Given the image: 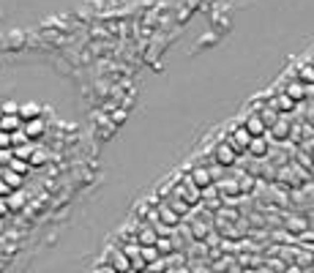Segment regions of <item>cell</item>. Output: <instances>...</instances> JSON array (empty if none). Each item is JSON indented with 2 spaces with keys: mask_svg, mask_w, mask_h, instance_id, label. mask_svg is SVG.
Segmentation results:
<instances>
[{
  "mask_svg": "<svg viewBox=\"0 0 314 273\" xmlns=\"http://www.w3.org/2000/svg\"><path fill=\"white\" fill-rule=\"evenodd\" d=\"M112 121H115V123H123V121H126V110H123V106L112 112Z\"/></svg>",
  "mask_w": 314,
  "mask_h": 273,
  "instance_id": "33",
  "label": "cell"
},
{
  "mask_svg": "<svg viewBox=\"0 0 314 273\" xmlns=\"http://www.w3.org/2000/svg\"><path fill=\"white\" fill-rule=\"evenodd\" d=\"M298 82H303L306 88H311L314 85V63H303V66H298Z\"/></svg>",
  "mask_w": 314,
  "mask_h": 273,
  "instance_id": "16",
  "label": "cell"
},
{
  "mask_svg": "<svg viewBox=\"0 0 314 273\" xmlns=\"http://www.w3.org/2000/svg\"><path fill=\"white\" fill-rule=\"evenodd\" d=\"M259 118H263V121H265V126H268V131L273 129V126H276L279 121H282V112H279L276 110V106H273V104H265V106H259Z\"/></svg>",
  "mask_w": 314,
  "mask_h": 273,
  "instance_id": "10",
  "label": "cell"
},
{
  "mask_svg": "<svg viewBox=\"0 0 314 273\" xmlns=\"http://www.w3.org/2000/svg\"><path fill=\"white\" fill-rule=\"evenodd\" d=\"M142 259L148 265H153V262H159V259H162V254H159L156 246H142Z\"/></svg>",
  "mask_w": 314,
  "mask_h": 273,
  "instance_id": "22",
  "label": "cell"
},
{
  "mask_svg": "<svg viewBox=\"0 0 314 273\" xmlns=\"http://www.w3.org/2000/svg\"><path fill=\"white\" fill-rule=\"evenodd\" d=\"M14 142H11V134L9 131H0V150H11Z\"/></svg>",
  "mask_w": 314,
  "mask_h": 273,
  "instance_id": "27",
  "label": "cell"
},
{
  "mask_svg": "<svg viewBox=\"0 0 314 273\" xmlns=\"http://www.w3.org/2000/svg\"><path fill=\"white\" fill-rule=\"evenodd\" d=\"M6 202H9V208H11V210H22L28 199H25V194H22V191H14L11 197H6Z\"/></svg>",
  "mask_w": 314,
  "mask_h": 273,
  "instance_id": "21",
  "label": "cell"
},
{
  "mask_svg": "<svg viewBox=\"0 0 314 273\" xmlns=\"http://www.w3.org/2000/svg\"><path fill=\"white\" fill-rule=\"evenodd\" d=\"M271 104L276 106V110L282 112V115H287V112L295 110V101H292V98L287 96V93H279V96H273V98H271Z\"/></svg>",
  "mask_w": 314,
  "mask_h": 273,
  "instance_id": "14",
  "label": "cell"
},
{
  "mask_svg": "<svg viewBox=\"0 0 314 273\" xmlns=\"http://www.w3.org/2000/svg\"><path fill=\"white\" fill-rule=\"evenodd\" d=\"M38 104H25V106H19V118H22V123H28V121H36V118H41L38 115Z\"/></svg>",
  "mask_w": 314,
  "mask_h": 273,
  "instance_id": "19",
  "label": "cell"
},
{
  "mask_svg": "<svg viewBox=\"0 0 314 273\" xmlns=\"http://www.w3.org/2000/svg\"><path fill=\"white\" fill-rule=\"evenodd\" d=\"M159 232H156V227H153L150 222H139L137 224V232H134V241L139 243V246H156L159 243Z\"/></svg>",
  "mask_w": 314,
  "mask_h": 273,
  "instance_id": "4",
  "label": "cell"
},
{
  "mask_svg": "<svg viewBox=\"0 0 314 273\" xmlns=\"http://www.w3.org/2000/svg\"><path fill=\"white\" fill-rule=\"evenodd\" d=\"M0 106H3L6 115H19V106H17L14 101H6V104H0Z\"/></svg>",
  "mask_w": 314,
  "mask_h": 273,
  "instance_id": "29",
  "label": "cell"
},
{
  "mask_svg": "<svg viewBox=\"0 0 314 273\" xmlns=\"http://www.w3.org/2000/svg\"><path fill=\"white\" fill-rule=\"evenodd\" d=\"M167 205H170V208L175 210L180 219H183V216H189V213H191V205H189V202H183L180 197H167Z\"/></svg>",
  "mask_w": 314,
  "mask_h": 273,
  "instance_id": "17",
  "label": "cell"
},
{
  "mask_svg": "<svg viewBox=\"0 0 314 273\" xmlns=\"http://www.w3.org/2000/svg\"><path fill=\"white\" fill-rule=\"evenodd\" d=\"M284 227L292 232V235H303L306 230H309V222H306L303 216H287L284 219Z\"/></svg>",
  "mask_w": 314,
  "mask_h": 273,
  "instance_id": "11",
  "label": "cell"
},
{
  "mask_svg": "<svg viewBox=\"0 0 314 273\" xmlns=\"http://www.w3.org/2000/svg\"><path fill=\"white\" fill-rule=\"evenodd\" d=\"M249 156H251V158H265V156H268V137H257V139H251V145H249Z\"/></svg>",
  "mask_w": 314,
  "mask_h": 273,
  "instance_id": "13",
  "label": "cell"
},
{
  "mask_svg": "<svg viewBox=\"0 0 314 273\" xmlns=\"http://www.w3.org/2000/svg\"><path fill=\"white\" fill-rule=\"evenodd\" d=\"M9 170H14V172H19V175H25V172L30 170V161H19V158L14 156V161H11V167Z\"/></svg>",
  "mask_w": 314,
  "mask_h": 273,
  "instance_id": "26",
  "label": "cell"
},
{
  "mask_svg": "<svg viewBox=\"0 0 314 273\" xmlns=\"http://www.w3.org/2000/svg\"><path fill=\"white\" fill-rule=\"evenodd\" d=\"M156 249H159V254H172L175 251V241L172 238H159V243H156Z\"/></svg>",
  "mask_w": 314,
  "mask_h": 273,
  "instance_id": "23",
  "label": "cell"
},
{
  "mask_svg": "<svg viewBox=\"0 0 314 273\" xmlns=\"http://www.w3.org/2000/svg\"><path fill=\"white\" fill-rule=\"evenodd\" d=\"M235 178H238V186H240V194H249V191L257 186L254 175H249V172H238Z\"/></svg>",
  "mask_w": 314,
  "mask_h": 273,
  "instance_id": "18",
  "label": "cell"
},
{
  "mask_svg": "<svg viewBox=\"0 0 314 273\" xmlns=\"http://www.w3.org/2000/svg\"><path fill=\"white\" fill-rule=\"evenodd\" d=\"M284 93H287V96H290L295 104H300V101H306V96H309V88H306L303 82H298V79H292V82L284 88Z\"/></svg>",
  "mask_w": 314,
  "mask_h": 273,
  "instance_id": "9",
  "label": "cell"
},
{
  "mask_svg": "<svg viewBox=\"0 0 314 273\" xmlns=\"http://www.w3.org/2000/svg\"><path fill=\"white\" fill-rule=\"evenodd\" d=\"M3 181H6V183H9V186H11V189H14V191H17V189H19V186H22V183H25V178H22V175H19V172H14V170H3Z\"/></svg>",
  "mask_w": 314,
  "mask_h": 273,
  "instance_id": "20",
  "label": "cell"
},
{
  "mask_svg": "<svg viewBox=\"0 0 314 273\" xmlns=\"http://www.w3.org/2000/svg\"><path fill=\"white\" fill-rule=\"evenodd\" d=\"M3 115H6V112H3V106H0V121H3Z\"/></svg>",
  "mask_w": 314,
  "mask_h": 273,
  "instance_id": "34",
  "label": "cell"
},
{
  "mask_svg": "<svg viewBox=\"0 0 314 273\" xmlns=\"http://www.w3.org/2000/svg\"><path fill=\"white\" fill-rule=\"evenodd\" d=\"M44 161H46V153H44V150H36V153H33L30 164H44Z\"/></svg>",
  "mask_w": 314,
  "mask_h": 273,
  "instance_id": "31",
  "label": "cell"
},
{
  "mask_svg": "<svg viewBox=\"0 0 314 273\" xmlns=\"http://www.w3.org/2000/svg\"><path fill=\"white\" fill-rule=\"evenodd\" d=\"M268 137H273L276 142H284V139H290V137H292V123L282 115V121H279V123L268 131Z\"/></svg>",
  "mask_w": 314,
  "mask_h": 273,
  "instance_id": "8",
  "label": "cell"
},
{
  "mask_svg": "<svg viewBox=\"0 0 314 273\" xmlns=\"http://www.w3.org/2000/svg\"><path fill=\"white\" fill-rule=\"evenodd\" d=\"M243 126L249 129V134L251 137H268V126H265V121L259 118V112H251V115H246V121H243Z\"/></svg>",
  "mask_w": 314,
  "mask_h": 273,
  "instance_id": "6",
  "label": "cell"
},
{
  "mask_svg": "<svg viewBox=\"0 0 314 273\" xmlns=\"http://www.w3.org/2000/svg\"><path fill=\"white\" fill-rule=\"evenodd\" d=\"M11 194H14V189H11V186L3 181V175H0V197H11Z\"/></svg>",
  "mask_w": 314,
  "mask_h": 273,
  "instance_id": "30",
  "label": "cell"
},
{
  "mask_svg": "<svg viewBox=\"0 0 314 273\" xmlns=\"http://www.w3.org/2000/svg\"><path fill=\"white\" fill-rule=\"evenodd\" d=\"M22 131L28 134L30 139H38V137H44V131H46V123H44V118H36V121H28L22 126Z\"/></svg>",
  "mask_w": 314,
  "mask_h": 273,
  "instance_id": "12",
  "label": "cell"
},
{
  "mask_svg": "<svg viewBox=\"0 0 314 273\" xmlns=\"http://www.w3.org/2000/svg\"><path fill=\"white\" fill-rule=\"evenodd\" d=\"M224 139H227V142H230L238 153H249V145H251V139H254V137H251V134H249V129H246V126L240 123V126H235V129H232Z\"/></svg>",
  "mask_w": 314,
  "mask_h": 273,
  "instance_id": "3",
  "label": "cell"
},
{
  "mask_svg": "<svg viewBox=\"0 0 314 273\" xmlns=\"http://www.w3.org/2000/svg\"><path fill=\"white\" fill-rule=\"evenodd\" d=\"M107 265H110L115 273H131V270H134V268H131V262H129V257H126L120 249H115V246L110 249V262H107Z\"/></svg>",
  "mask_w": 314,
  "mask_h": 273,
  "instance_id": "5",
  "label": "cell"
},
{
  "mask_svg": "<svg viewBox=\"0 0 314 273\" xmlns=\"http://www.w3.org/2000/svg\"><path fill=\"white\" fill-rule=\"evenodd\" d=\"M156 210H159V219H162L167 227H172V230H178V227H180V216L170 208V205H167V199H162V202L156 205Z\"/></svg>",
  "mask_w": 314,
  "mask_h": 273,
  "instance_id": "7",
  "label": "cell"
},
{
  "mask_svg": "<svg viewBox=\"0 0 314 273\" xmlns=\"http://www.w3.org/2000/svg\"><path fill=\"white\" fill-rule=\"evenodd\" d=\"M33 153H36V148H30V145H22V148H14V156L19 158V161H30Z\"/></svg>",
  "mask_w": 314,
  "mask_h": 273,
  "instance_id": "24",
  "label": "cell"
},
{
  "mask_svg": "<svg viewBox=\"0 0 314 273\" xmlns=\"http://www.w3.org/2000/svg\"><path fill=\"white\" fill-rule=\"evenodd\" d=\"M11 213V208H9V202H6V197H0V219H6Z\"/></svg>",
  "mask_w": 314,
  "mask_h": 273,
  "instance_id": "32",
  "label": "cell"
},
{
  "mask_svg": "<svg viewBox=\"0 0 314 273\" xmlns=\"http://www.w3.org/2000/svg\"><path fill=\"white\" fill-rule=\"evenodd\" d=\"M0 232H3V219H0Z\"/></svg>",
  "mask_w": 314,
  "mask_h": 273,
  "instance_id": "35",
  "label": "cell"
},
{
  "mask_svg": "<svg viewBox=\"0 0 314 273\" xmlns=\"http://www.w3.org/2000/svg\"><path fill=\"white\" fill-rule=\"evenodd\" d=\"M238 156H240V153L232 148L227 139H222V142L213 148V161H216L219 167H235V164H238Z\"/></svg>",
  "mask_w": 314,
  "mask_h": 273,
  "instance_id": "1",
  "label": "cell"
},
{
  "mask_svg": "<svg viewBox=\"0 0 314 273\" xmlns=\"http://www.w3.org/2000/svg\"><path fill=\"white\" fill-rule=\"evenodd\" d=\"M189 178H191V183H194L199 191L213 189V186H216V181H219V175L213 172V167H194V170L189 172Z\"/></svg>",
  "mask_w": 314,
  "mask_h": 273,
  "instance_id": "2",
  "label": "cell"
},
{
  "mask_svg": "<svg viewBox=\"0 0 314 273\" xmlns=\"http://www.w3.org/2000/svg\"><path fill=\"white\" fill-rule=\"evenodd\" d=\"M22 118L19 115H3V121H0V131H9V134H14V131H22Z\"/></svg>",
  "mask_w": 314,
  "mask_h": 273,
  "instance_id": "15",
  "label": "cell"
},
{
  "mask_svg": "<svg viewBox=\"0 0 314 273\" xmlns=\"http://www.w3.org/2000/svg\"><path fill=\"white\" fill-rule=\"evenodd\" d=\"M14 161V150H0V167H11Z\"/></svg>",
  "mask_w": 314,
  "mask_h": 273,
  "instance_id": "28",
  "label": "cell"
},
{
  "mask_svg": "<svg viewBox=\"0 0 314 273\" xmlns=\"http://www.w3.org/2000/svg\"><path fill=\"white\" fill-rule=\"evenodd\" d=\"M145 273H156V270H145Z\"/></svg>",
  "mask_w": 314,
  "mask_h": 273,
  "instance_id": "36",
  "label": "cell"
},
{
  "mask_svg": "<svg viewBox=\"0 0 314 273\" xmlns=\"http://www.w3.org/2000/svg\"><path fill=\"white\" fill-rule=\"evenodd\" d=\"M11 142H14V148H22V145L30 142V137L25 134V131H14V134H11Z\"/></svg>",
  "mask_w": 314,
  "mask_h": 273,
  "instance_id": "25",
  "label": "cell"
}]
</instances>
